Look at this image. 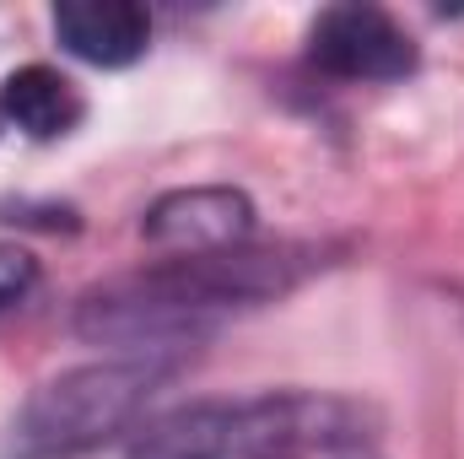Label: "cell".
I'll return each instance as SVG.
<instances>
[{
    "label": "cell",
    "mask_w": 464,
    "mask_h": 459,
    "mask_svg": "<svg viewBox=\"0 0 464 459\" xmlns=\"http://www.w3.org/2000/svg\"><path fill=\"white\" fill-rule=\"evenodd\" d=\"M356 438V416L319 395H259L237 405H195L151 433L130 459H308Z\"/></svg>",
    "instance_id": "1"
},
{
    "label": "cell",
    "mask_w": 464,
    "mask_h": 459,
    "mask_svg": "<svg viewBox=\"0 0 464 459\" xmlns=\"http://www.w3.org/2000/svg\"><path fill=\"white\" fill-rule=\"evenodd\" d=\"M157 378H162V367H151V362H98V367L60 373L22 405L5 459H71L114 438L146 405Z\"/></svg>",
    "instance_id": "2"
},
{
    "label": "cell",
    "mask_w": 464,
    "mask_h": 459,
    "mask_svg": "<svg viewBox=\"0 0 464 459\" xmlns=\"http://www.w3.org/2000/svg\"><path fill=\"white\" fill-rule=\"evenodd\" d=\"M308 60L341 82H400L416 71V44L378 5H330L308 33Z\"/></svg>",
    "instance_id": "3"
},
{
    "label": "cell",
    "mask_w": 464,
    "mask_h": 459,
    "mask_svg": "<svg viewBox=\"0 0 464 459\" xmlns=\"http://www.w3.org/2000/svg\"><path fill=\"white\" fill-rule=\"evenodd\" d=\"M254 228V206L237 190H179L146 211V238L179 254L237 249Z\"/></svg>",
    "instance_id": "4"
},
{
    "label": "cell",
    "mask_w": 464,
    "mask_h": 459,
    "mask_svg": "<svg viewBox=\"0 0 464 459\" xmlns=\"http://www.w3.org/2000/svg\"><path fill=\"white\" fill-rule=\"evenodd\" d=\"M54 38L87 65H135L151 44V16L135 0H65L54 5Z\"/></svg>",
    "instance_id": "5"
},
{
    "label": "cell",
    "mask_w": 464,
    "mask_h": 459,
    "mask_svg": "<svg viewBox=\"0 0 464 459\" xmlns=\"http://www.w3.org/2000/svg\"><path fill=\"white\" fill-rule=\"evenodd\" d=\"M0 114L11 119L16 130H27L33 141H54L65 130H76L82 119V93L49 71V65H22L0 82Z\"/></svg>",
    "instance_id": "6"
},
{
    "label": "cell",
    "mask_w": 464,
    "mask_h": 459,
    "mask_svg": "<svg viewBox=\"0 0 464 459\" xmlns=\"http://www.w3.org/2000/svg\"><path fill=\"white\" fill-rule=\"evenodd\" d=\"M33 281H38L33 254L16 249V243H0V314H5L11 303H22V298L33 292Z\"/></svg>",
    "instance_id": "7"
},
{
    "label": "cell",
    "mask_w": 464,
    "mask_h": 459,
    "mask_svg": "<svg viewBox=\"0 0 464 459\" xmlns=\"http://www.w3.org/2000/svg\"><path fill=\"white\" fill-rule=\"evenodd\" d=\"M0 124H5V114H0Z\"/></svg>",
    "instance_id": "8"
}]
</instances>
